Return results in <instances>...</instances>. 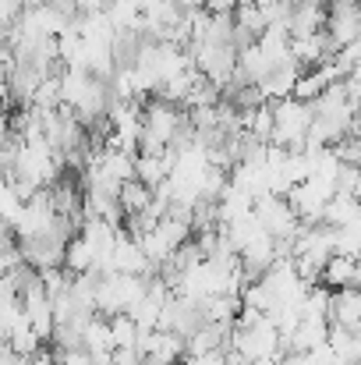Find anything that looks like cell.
Returning a JSON list of instances; mask_svg holds the SVG:
<instances>
[{"label": "cell", "mask_w": 361, "mask_h": 365, "mask_svg": "<svg viewBox=\"0 0 361 365\" xmlns=\"http://www.w3.org/2000/svg\"><path fill=\"white\" fill-rule=\"evenodd\" d=\"M312 121H315V107L312 103H301L294 96L273 100V142L276 145H283L291 153H301Z\"/></svg>", "instance_id": "obj_1"}, {"label": "cell", "mask_w": 361, "mask_h": 365, "mask_svg": "<svg viewBox=\"0 0 361 365\" xmlns=\"http://www.w3.org/2000/svg\"><path fill=\"white\" fill-rule=\"evenodd\" d=\"M326 32L340 46L361 36V0H330L326 4Z\"/></svg>", "instance_id": "obj_2"}, {"label": "cell", "mask_w": 361, "mask_h": 365, "mask_svg": "<svg viewBox=\"0 0 361 365\" xmlns=\"http://www.w3.org/2000/svg\"><path fill=\"white\" fill-rule=\"evenodd\" d=\"M319 284H326L330 291H340V287H361V262L355 255H330L323 273H319Z\"/></svg>", "instance_id": "obj_3"}, {"label": "cell", "mask_w": 361, "mask_h": 365, "mask_svg": "<svg viewBox=\"0 0 361 365\" xmlns=\"http://www.w3.org/2000/svg\"><path fill=\"white\" fill-rule=\"evenodd\" d=\"M298 75H301V64H298L294 57H287V61H280V64L269 68V75L258 82V93H262L266 100H287V96L294 93Z\"/></svg>", "instance_id": "obj_4"}, {"label": "cell", "mask_w": 361, "mask_h": 365, "mask_svg": "<svg viewBox=\"0 0 361 365\" xmlns=\"http://www.w3.org/2000/svg\"><path fill=\"white\" fill-rule=\"evenodd\" d=\"M326 334H330V319L305 312L298 319V327L291 330V337H287V351H312V348L326 344Z\"/></svg>", "instance_id": "obj_5"}, {"label": "cell", "mask_w": 361, "mask_h": 365, "mask_svg": "<svg viewBox=\"0 0 361 365\" xmlns=\"http://www.w3.org/2000/svg\"><path fill=\"white\" fill-rule=\"evenodd\" d=\"M287 29H291V36L323 32V29H326V4H323V0H294Z\"/></svg>", "instance_id": "obj_6"}, {"label": "cell", "mask_w": 361, "mask_h": 365, "mask_svg": "<svg viewBox=\"0 0 361 365\" xmlns=\"http://www.w3.org/2000/svg\"><path fill=\"white\" fill-rule=\"evenodd\" d=\"M330 323H340L347 330L361 327V287H340L330 294Z\"/></svg>", "instance_id": "obj_7"}, {"label": "cell", "mask_w": 361, "mask_h": 365, "mask_svg": "<svg viewBox=\"0 0 361 365\" xmlns=\"http://www.w3.org/2000/svg\"><path fill=\"white\" fill-rule=\"evenodd\" d=\"M227 334H231V323L206 319L195 334L184 337V355H202V351H213V348H227Z\"/></svg>", "instance_id": "obj_8"}, {"label": "cell", "mask_w": 361, "mask_h": 365, "mask_svg": "<svg viewBox=\"0 0 361 365\" xmlns=\"http://www.w3.org/2000/svg\"><path fill=\"white\" fill-rule=\"evenodd\" d=\"M117 202L124 210V217H138V213H145L152 206V188L142 185L138 178H131V181H124L117 188Z\"/></svg>", "instance_id": "obj_9"}, {"label": "cell", "mask_w": 361, "mask_h": 365, "mask_svg": "<svg viewBox=\"0 0 361 365\" xmlns=\"http://www.w3.org/2000/svg\"><path fill=\"white\" fill-rule=\"evenodd\" d=\"M93 266H96V252H93V245L85 242L82 235H75L68 248H64V269L71 273V277H78V273H93Z\"/></svg>", "instance_id": "obj_10"}, {"label": "cell", "mask_w": 361, "mask_h": 365, "mask_svg": "<svg viewBox=\"0 0 361 365\" xmlns=\"http://www.w3.org/2000/svg\"><path fill=\"white\" fill-rule=\"evenodd\" d=\"M61 103H64V96H61V75H46L39 82V89H36V96H32L28 107H36V110H57Z\"/></svg>", "instance_id": "obj_11"}, {"label": "cell", "mask_w": 361, "mask_h": 365, "mask_svg": "<svg viewBox=\"0 0 361 365\" xmlns=\"http://www.w3.org/2000/svg\"><path fill=\"white\" fill-rule=\"evenodd\" d=\"M110 319V344L114 348H131L138 341V323L127 316V312H117V316H107Z\"/></svg>", "instance_id": "obj_12"}, {"label": "cell", "mask_w": 361, "mask_h": 365, "mask_svg": "<svg viewBox=\"0 0 361 365\" xmlns=\"http://www.w3.org/2000/svg\"><path fill=\"white\" fill-rule=\"evenodd\" d=\"M333 153L340 163H351V167H361V135L358 131H347L340 142H333Z\"/></svg>", "instance_id": "obj_13"}, {"label": "cell", "mask_w": 361, "mask_h": 365, "mask_svg": "<svg viewBox=\"0 0 361 365\" xmlns=\"http://www.w3.org/2000/svg\"><path fill=\"white\" fill-rule=\"evenodd\" d=\"M181 365H227V348H213L202 355H184Z\"/></svg>", "instance_id": "obj_14"}, {"label": "cell", "mask_w": 361, "mask_h": 365, "mask_svg": "<svg viewBox=\"0 0 361 365\" xmlns=\"http://www.w3.org/2000/svg\"><path fill=\"white\" fill-rule=\"evenodd\" d=\"M110 359H114V365H142V355H138L135 344H131V348H114Z\"/></svg>", "instance_id": "obj_15"}, {"label": "cell", "mask_w": 361, "mask_h": 365, "mask_svg": "<svg viewBox=\"0 0 361 365\" xmlns=\"http://www.w3.org/2000/svg\"><path fill=\"white\" fill-rule=\"evenodd\" d=\"M75 7H78V14H93V11H103L107 0H75Z\"/></svg>", "instance_id": "obj_16"}, {"label": "cell", "mask_w": 361, "mask_h": 365, "mask_svg": "<svg viewBox=\"0 0 361 365\" xmlns=\"http://www.w3.org/2000/svg\"><path fill=\"white\" fill-rule=\"evenodd\" d=\"M142 365H167V362H142Z\"/></svg>", "instance_id": "obj_17"}]
</instances>
